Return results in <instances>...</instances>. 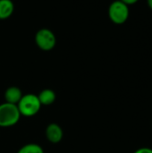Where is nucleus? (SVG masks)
<instances>
[{
  "label": "nucleus",
  "instance_id": "nucleus-1",
  "mask_svg": "<svg viewBox=\"0 0 152 153\" xmlns=\"http://www.w3.org/2000/svg\"><path fill=\"white\" fill-rule=\"evenodd\" d=\"M17 108L21 116L30 117L39 113L41 108V104L38 98V95L29 93L22 95V99L17 104Z\"/></svg>",
  "mask_w": 152,
  "mask_h": 153
},
{
  "label": "nucleus",
  "instance_id": "nucleus-2",
  "mask_svg": "<svg viewBox=\"0 0 152 153\" xmlns=\"http://www.w3.org/2000/svg\"><path fill=\"white\" fill-rule=\"evenodd\" d=\"M21 118L17 105L4 102L0 104V127L7 128L15 126Z\"/></svg>",
  "mask_w": 152,
  "mask_h": 153
},
{
  "label": "nucleus",
  "instance_id": "nucleus-3",
  "mask_svg": "<svg viewBox=\"0 0 152 153\" xmlns=\"http://www.w3.org/2000/svg\"><path fill=\"white\" fill-rule=\"evenodd\" d=\"M130 14L129 5L120 0L114 1L108 8V16L112 22L116 24L125 23Z\"/></svg>",
  "mask_w": 152,
  "mask_h": 153
},
{
  "label": "nucleus",
  "instance_id": "nucleus-4",
  "mask_svg": "<svg viewBox=\"0 0 152 153\" xmlns=\"http://www.w3.org/2000/svg\"><path fill=\"white\" fill-rule=\"evenodd\" d=\"M35 42L37 46L43 51L52 50L56 43V39L53 31L48 29H40L35 35Z\"/></svg>",
  "mask_w": 152,
  "mask_h": 153
},
{
  "label": "nucleus",
  "instance_id": "nucleus-5",
  "mask_svg": "<svg viewBox=\"0 0 152 153\" xmlns=\"http://www.w3.org/2000/svg\"><path fill=\"white\" fill-rule=\"evenodd\" d=\"M64 132L61 126L56 123L49 124L46 128V137L52 143H58L62 141Z\"/></svg>",
  "mask_w": 152,
  "mask_h": 153
},
{
  "label": "nucleus",
  "instance_id": "nucleus-6",
  "mask_svg": "<svg viewBox=\"0 0 152 153\" xmlns=\"http://www.w3.org/2000/svg\"><path fill=\"white\" fill-rule=\"evenodd\" d=\"M22 91L18 87H15V86L7 88L4 92L5 102L10 103V104L17 105L18 102L20 101V100L22 99Z\"/></svg>",
  "mask_w": 152,
  "mask_h": 153
},
{
  "label": "nucleus",
  "instance_id": "nucleus-7",
  "mask_svg": "<svg viewBox=\"0 0 152 153\" xmlns=\"http://www.w3.org/2000/svg\"><path fill=\"white\" fill-rule=\"evenodd\" d=\"M38 98L41 106H50L55 102L56 96L55 91L51 89H45L39 92Z\"/></svg>",
  "mask_w": 152,
  "mask_h": 153
},
{
  "label": "nucleus",
  "instance_id": "nucleus-8",
  "mask_svg": "<svg viewBox=\"0 0 152 153\" xmlns=\"http://www.w3.org/2000/svg\"><path fill=\"white\" fill-rule=\"evenodd\" d=\"M14 11V5L12 0H0V20L9 18Z\"/></svg>",
  "mask_w": 152,
  "mask_h": 153
},
{
  "label": "nucleus",
  "instance_id": "nucleus-9",
  "mask_svg": "<svg viewBox=\"0 0 152 153\" xmlns=\"http://www.w3.org/2000/svg\"><path fill=\"white\" fill-rule=\"evenodd\" d=\"M18 153H44L42 147L37 143H28L23 145Z\"/></svg>",
  "mask_w": 152,
  "mask_h": 153
},
{
  "label": "nucleus",
  "instance_id": "nucleus-10",
  "mask_svg": "<svg viewBox=\"0 0 152 153\" xmlns=\"http://www.w3.org/2000/svg\"><path fill=\"white\" fill-rule=\"evenodd\" d=\"M133 153H152V149L149 147H142L136 150Z\"/></svg>",
  "mask_w": 152,
  "mask_h": 153
},
{
  "label": "nucleus",
  "instance_id": "nucleus-11",
  "mask_svg": "<svg viewBox=\"0 0 152 153\" xmlns=\"http://www.w3.org/2000/svg\"><path fill=\"white\" fill-rule=\"evenodd\" d=\"M120 1H122L123 3L126 4L127 5H131V4H134L137 3L139 0H120Z\"/></svg>",
  "mask_w": 152,
  "mask_h": 153
},
{
  "label": "nucleus",
  "instance_id": "nucleus-12",
  "mask_svg": "<svg viewBox=\"0 0 152 153\" xmlns=\"http://www.w3.org/2000/svg\"><path fill=\"white\" fill-rule=\"evenodd\" d=\"M147 3H148L149 7L152 10V0H147Z\"/></svg>",
  "mask_w": 152,
  "mask_h": 153
}]
</instances>
